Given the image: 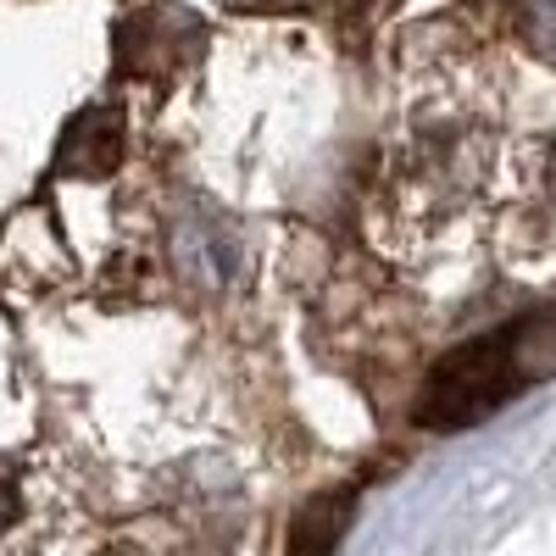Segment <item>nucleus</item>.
I'll use <instances>...</instances> for the list:
<instances>
[{"label": "nucleus", "mask_w": 556, "mask_h": 556, "mask_svg": "<svg viewBox=\"0 0 556 556\" xmlns=\"http://www.w3.org/2000/svg\"><path fill=\"white\" fill-rule=\"evenodd\" d=\"M551 374H556V301L456 345L434 367L424 401H417V424H429L440 434L484 424L490 412H501L513 395H523L529 384Z\"/></svg>", "instance_id": "1"}, {"label": "nucleus", "mask_w": 556, "mask_h": 556, "mask_svg": "<svg viewBox=\"0 0 556 556\" xmlns=\"http://www.w3.org/2000/svg\"><path fill=\"white\" fill-rule=\"evenodd\" d=\"M206 51V28L184 7H146L117 28V56L134 78H173Z\"/></svg>", "instance_id": "2"}, {"label": "nucleus", "mask_w": 556, "mask_h": 556, "mask_svg": "<svg viewBox=\"0 0 556 556\" xmlns=\"http://www.w3.org/2000/svg\"><path fill=\"white\" fill-rule=\"evenodd\" d=\"M117 162H123V117L112 106H89L84 117H73V128L62 139V173L101 178Z\"/></svg>", "instance_id": "3"}, {"label": "nucleus", "mask_w": 556, "mask_h": 556, "mask_svg": "<svg viewBox=\"0 0 556 556\" xmlns=\"http://www.w3.org/2000/svg\"><path fill=\"white\" fill-rule=\"evenodd\" d=\"M345 523H351V495H317L306 513L295 518V529H290L295 556H329L340 545Z\"/></svg>", "instance_id": "4"}, {"label": "nucleus", "mask_w": 556, "mask_h": 556, "mask_svg": "<svg viewBox=\"0 0 556 556\" xmlns=\"http://www.w3.org/2000/svg\"><path fill=\"white\" fill-rule=\"evenodd\" d=\"M518 17H523V34L534 51L556 62V0H518Z\"/></svg>", "instance_id": "5"}, {"label": "nucleus", "mask_w": 556, "mask_h": 556, "mask_svg": "<svg viewBox=\"0 0 556 556\" xmlns=\"http://www.w3.org/2000/svg\"><path fill=\"white\" fill-rule=\"evenodd\" d=\"M12 518H17V479L0 468V529H7Z\"/></svg>", "instance_id": "6"}]
</instances>
